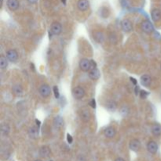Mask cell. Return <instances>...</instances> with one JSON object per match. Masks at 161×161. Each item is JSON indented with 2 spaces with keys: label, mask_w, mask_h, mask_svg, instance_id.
I'll use <instances>...</instances> for the list:
<instances>
[{
  "label": "cell",
  "mask_w": 161,
  "mask_h": 161,
  "mask_svg": "<svg viewBox=\"0 0 161 161\" xmlns=\"http://www.w3.org/2000/svg\"><path fill=\"white\" fill-rule=\"evenodd\" d=\"M97 65L96 62L93 60H88L86 58L82 59L80 62V68L83 72H88L93 68H95Z\"/></svg>",
  "instance_id": "1"
},
{
  "label": "cell",
  "mask_w": 161,
  "mask_h": 161,
  "mask_svg": "<svg viewBox=\"0 0 161 161\" xmlns=\"http://www.w3.org/2000/svg\"><path fill=\"white\" fill-rule=\"evenodd\" d=\"M141 28L144 32L150 34L154 31V27L152 25V24L150 21H143L141 24Z\"/></svg>",
  "instance_id": "2"
},
{
  "label": "cell",
  "mask_w": 161,
  "mask_h": 161,
  "mask_svg": "<svg viewBox=\"0 0 161 161\" xmlns=\"http://www.w3.org/2000/svg\"><path fill=\"white\" fill-rule=\"evenodd\" d=\"M39 92H40V95L43 97V98H47L50 95L51 93V89L49 85L47 84H42L41 85L39 89Z\"/></svg>",
  "instance_id": "3"
},
{
  "label": "cell",
  "mask_w": 161,
  "mask_h": 161,
  "mask_svg": "<svg viewBox=\"0 0 161 161\" xmlns=\"http://www.w3.org/2000/svg\"><path fill=\"white\" fill-rule=\"evenodd\" d=\"M73 97L77 99V100H80L85 96V91L84 89L81 86H76L75 88L73 89Z\"/></svg>",
  "instance_id": "4"
},
{
  "label": "cell",
  "mask_w": 161,
  "mask_h": 161,
  "mask_svg": "<svg viewBox=\"0 0 161 161\" xmlns=\"http://www.w3.org/2000/svg\"><path fill=\"white\" fill-rule=\"evenodd\" d=\"M121 28L125 32H131L133 30V24L128 19H124L121 21Z\"/></svg>",
  "instance_id": "5"
},
{
  "label": "cell",
  "mask_w": 161,
  "mask_h": 161,
  "mask_svg": "<svg viewBox=\"0 0 161 161\" xmlns=\"http://www.w3.org/2000/svg\"><path fill=\"white\" fill-rule=\"evenodd\" d=\"M6 58L11 62H16L18 60V53L15 50H9L6 51Z\"/></svg>",
  "instance_id": "6"
},
{
  "label": "cell",
  "mask_w": 161,
  "mask_h": 161,
  "mask_svg": "<svg viewBox=\"0 0 161 161\" xmlns=\"http://www.w3.org/2000/svg\"><path fill=\"white\" fill-rule=\"evenodd\" d=\"M50 31L54 35H60L62 32V26L59 22H54L51 24L50 27Z\"/></svg>",
  "instance_id": "7"
},
{
  "label": "cell",
  "mask_w": 161,
  "mask_h": 161,
  "mask_svg": "<svg viewBox=\"0 0 161 161\" xmlns=\"http://www.w3.org/2000/svg\"><path fill=\"white\" fill-rule=\"evenodd\" d=\"M141 142L140 141L138 140V139H133L130 142V144H129V147L132 151H134V152H137L141 149Z\"/></svg>",
  "instance_id": "8"
},
{
  "label": "cell",
  "mask_w": 161,
  "mask_h": 161,
  "mask_svg": "<svg viewBox=\"0 0 161 161\" xmlns=\"http://www.w3.org/2000/svg\"><path fill=\"white\" fill-rule=\"evenodd\" d=\"M20 6L18 0H7V7L9 8V10L15 11L18 9Z\"/></svg>",
  "instance_id": "9"
},
{
  "label": "cell",
  "mask_w": 161,
  "mask_h": 161,
  "mask_svg": "<svg viewBox=\"0 0 161 161\" xmlns=\"http://www.w3.org/2000/svg\"><path fill=\"white\" fill-rule=\"evenodd\" d=\"M90 6V2L88 0H79L77 2L78 9L80 11H86V9H88Z\"/></svg>",
  "instance_id": "10"
},
{
  "label": "cell",
  "mask_w": 161,
  "mask_h": 161,
  "mask_svg": "<svg viewBox=\"0 0 161 161\" xmlns=\"http://www.w3.org/2000/svg\"><path fill=\"white\" fill-rule=\"evenodd\" d=\"M12 92L16 97H21L23 95V88L20 84H14L12 87Z\"/></svg>",
  "instance_id": "11"
},
{
  "label": "cell",
  "mask_w": 161,
  "mask_h": 161,
  "mask_svg": "<svg viewBox=\"0 0 161 161\" xmlns=\"http://www.w3.org/2000/svg\"><path fill=\"white\" fill-rule=\"evenodd\" d=\"M91 118V112H89L88 109L82 110L81 112H80V119H81V120H83L84 123H87V122L90 121Z\"/></svg>",
  "instance_id": "12"
},
{
  "label": "cell",
  "mask_w": 161,
  "mask_h": 161,
  "mask_svg": "<svg viewBox=\"0 0 161 161\" xmlns=\"http://www.w3.org/2000/svg\"><path fill=\"white\" fill-rule=\"evenodd\" d=\"M101 73L98 68H93L91 71H89V77L92 80H98L100 78Z\"/></svg>",
  "instance_id": "13"
},
{
  "label": "cell",
  "mask_w": 161,
  "mask_h": 161,
  "mask_svg": "<svg viewBox=\"0 0 161 161\" xmlns=\"http://www.w3.org/2000/svg\"><path fill=\"white\" fill-rule=\"evenodd\" d=\"M147 150L150 153L155 154L158 150V145L154 141H150L147 145Z\"/></svg>",
  "instance_id": "14"
},
{
  "label": "cell",
  "mask_w": 161,
  "mask_h": 161,
  "mask_svg": "<svg viewBox=\"0 0 161 161\" xmlns=\"http://www.w3.org/2000/svg\"><path fill=\"white\" fill-rule=\"evenodd\" d=\"M140 81L142 86L148 87V86H150V84L152 83V79H151V77L149 75H143L141 77Z\"/></svg>",
  "instance_id": "15"
},
{
  "label": "cell",
  "mask_w": 161,
  "mask_h": 161,
  "mask_svg": "<svg viewBox=\"0 0 161 161\" xmlns=\"http://www.w3.org/2000/svg\"><path fill=\"white\" fill-rule=\"evenodd\" d=\"M151 17H152V21L154 22H157L161 19V12L158 9H153L151 11Z\"/></svg>",
  "instance_id": "16"
},
{
  "label": "cell",
  "mask_w": 161,
  "mask_h": 161,
  "mask_svg": "<svg viewBox=\"0 0 161 161\" xmlns=\"http://www.w3.org/2000/svg\"><path fill=\"white\" fill-rule=\"evenodd\" d=\"M151 131L153 135L159 137L161 135V125L159 124H154L152 126Z\"/></svg>",
  "instance_id": "17"
},
{
  "label": "cell",
  "mask_w": 161,
  "mask_h": 161,
  "mask_svg": "<svg viewBox=\"0 0 161 161\" xmlns=\"http://www.w3.org/2000/svg\"><path fill=\"white\" fill-rule=\"evenodd\" d=\"M104 134H105V137H107L109 138H112L116 135V129L114 127H112V126H109V127L105 129Z\"/></svg>",
  "instance_id": "18"
},
{
  "label": "cell",
  "mask_w": 161,
  "mask_h": 161,
  "mask_svg": "<svg viewBox=\"0 0 161 161\" xmlns=\"http://www.w3.org/2000/svg\"><path fill=\"white\" fill-rule=\"evenodd\" d=\"M54 125L58 129H61L64 126V119L60 116H58L54 119Z\"/></svg>",
  "instance_id": "19"
},
{
  "label": "cell",
  "mask_w": 161,
  "mask_h": 161,
  "mask_svg": "<svg viewBox=\"0 0 161 161\" xmlns=\"http://www.w3.org/2000/svg\"><path fill=\"white\" fill-rule=\"evenodd\" d=\"M28 134L32 138H37L39 137V128L36 126H32L28 130Z\"/></svg>",
  "instance_id": "20"
},
{
  "label": "cell",
  "mask_w": 161,
  "mask_h": 161,
  "mask_svg": "<svg viewBox=\"0 0 161 161\" xmlns=\"http://www.w3.org/2000/svg\"><path fill=\"white\" fill-rule=\"evenodd\" d=\"M50 150L47 146H42L40 150V154L42 157H48L50 155Z\"/></svg>",
  "instance_id": "21"
},
{
  "label": "cell",
  "mask_w": 161,
  "mask_h": 161,
  "mask_svg": "<svg viewBox=\"0 0 161 161\" xmlns=\"http://www.w3.org/2000/svg\"><path fill=\"white\" fill-rule=\"evenodd\" d=\"M8 66V58L6 57H5L4 55H1L0 57V67L3 69H6Z\"/></svg>",
  "instance_id": "22"
},
{
  "label": "cell",
  "mask_w": 161,
  "mask_h": 161,
  "mask_svg": "<svg viewBox=\"0 0 161 161\" xmlns=\"http://www.w3.org/2000/svg\"><path fill=\"white\" fill-rule=\"evenodd\" d=\"M117 104L114 101H108L107 104H106V109H107L110 112H113L116 109Z\"/></svg>",
  "instance_id": "23"
},
{
  "label": "cell",
  "mask_w": 161,
  "mask_h": 161,
  "mask_svg": "<svg viewBox=\"0 0 161 161\" xmlns=\"http://www.w3.org/2000/svg\"><path fill=\"white\" fill-rule=\"evenodd\" d=\"M94 39L98 42L101 43L104 41V34H103L101 32H97L94 33Z\"/></svg>",
  "instance_id": "24"
},
{
  "label": "cell",
  "mask_w": 161,
  "mask_h": 161,
  "mask_svg": "<svg viewBox=\"0 0 161 161\" xmlns=\"http://www.w3.org/2000/svg\"><path fill=\"white\" fill-rule=\"evenodd\" d=\"M9 131H10V128H9V126L8 124H4L1 126V131H2V134L8 135L9 133Z\"/></svg>",
  "instance_id": "25"
},
{
  "label": "cell",
  "mask_w": 161,
  "mask_h": 161,
  "mask_svg": "<svg viewBox=\"0 0 161 161\" xmlns=\"http://www.w3.org/2000/svg\"><path fill=\"white\" fill-rule=\"evenodd\" d=\"M53 91H54V96H55V98H59V97H60V93H59L58 87L57 86H54V87H53Z\"/></svg>",
  "instance_id": "26"
},
{
  "label": "cell",
  "mask_w": 161,
  "mask_h": 161,
  "mask_svg": "<svg viewBox=\"0 0 161 161\" xmlns=\"http://www.w3.org/2000/svg\"><path fill=\"white\" fill-rule=\"evenodd\" d=\"M148 94H149V93H148L147 91H140V97L142 98H145L146 97L148 96Z\"/></svg>",
  "instance_id": "27"
},
{
  "label": "cell",
  "mask_w": 161,
  "mask_h": 161,
  "mask_svg": "<svg viewBox=\"0 0 161 161\" xmlns=\"http://www.w3.org/2000/svg\"><path fill=\"white\" fill-rule=\"evenodd\" d=\"M90 105H91V107L93 108V109H95L96 108V101L93 98L90 101Z\"/></svg>",
  "instance_id": "28"
},
{
  "label": "cell",
  "mask_w": 161,
  "mask_h": 161,
  "mask_svg": "<svg viewBox=\"0 0 161 161\" xmlns=\"http://www.w3.org/2000/svg\"><path fill=\"white\" fill-rule=\"evenodd\" d=\"M67 141H68V142L69 143V144H71V143L73 142V137H72V136H71L69 134H67Z\"/></svg>",
  "instance_id": "29"
},
{
  "label": "cell",
  "mask_w": 161,
  "mask_h": 161,
  "mask_svg": "<svg viewBox=\"0 0 161 161\" xmlns=\"http://www.w3.org/2000/svg\"><path fill=\"white\" fill-rule=\"evenodd\" d=\"M28 2H29L30 4H35V3L38 2V0H28Z\"/></svg>",
  "instance_id": "30"
},
{
  "label": "cell",
  "mask_w": 161,
  "mask_h": 161,
  "mask_svg": "<svg viewBox=\"0 0 161 161\" xmlns=\"http://www.w3.org/2000/svg\"><path fill=\"white\" fill-rule=\"evenodd\" d=\"M130 79H131V82H132V83H133L134 84V85H136V83H137V81H136L135 79H134V78H132V77H131V78H130Z\"/></svg>",
  "instance_id": "31"
},
{
  "label": "cell",
  "mask_w": 161,
  "mask_h": 161,
  "mask_svg": "<svg viewBox=\"0 0 161 161\" xmlns=\"http://www.w3.org/2000/svg\"><path fill=\"white\" fill-rule=\"evenodd\" d=\"M35 123H36V125L38 126V127L40 126V120H38V119H35Z\"/></svg>",
  "instance_id": "32"
},
{
  "label": "cell",
  "mask_w": 161,
  "mask_h": 161,
  "mask_svg": "<svg viewBox=\"0 0 161 161\" xmlns=\"http://www.w3.org/2000/svg\"><path fill=\"white\" fill-rule=\"evenodd\" d=\"M115 161H125L124 160V159H123V158H117L116 160Z\"/></svg>",
  "instance_id": "33"
},
{
  "label": "cell",
  "mask_w": 161,
  "mask_h": 161,
  "mask_svg": "<svg viewBox=\"0 0 161 161\" xmlns=\"http://www.w3.org/2000/svg\"><path fill=\"white\" fill-rule=\"evenodd\" d=\"M61 2H62L64 5H65L66 4V0H61Z\"/></svg>",
  "instance_id": "34"
},
{
  "label": "cell",
  "mask_w": 161,
  "mask_h": 161,
  "mask_svg": "<svg viewBox=\"0 0 161 161\" xmlns=\"http://www.w3.org/2000/svg\"><path fill=\"white\" fill-rule=\"evenodd\" d=\"M3 1L4 0H1V6H2V4H3Z\"/></svg>",
  "instance_id": "35"
},
{
  "label": "cell",
  "mask_w": 161,
  "mask_h": 161,
  "mask_svg": "<svg viewBox=\"0 0 161 161\" xmlns=\"http://www.w3.org/2000/svg\"><path fill=\"white\" fill-rule=\"evenodd\" d=\"M35 161H42V160H35Z\"/></svg>",
  "instance_id": "36"
},
{
  "label": "cell",
  "mask_w": 161,
  "mask_h": 161,
  "mask_svg": "<svg viewBox=\"0 0 161 161\" xmlns=\"http://www.w3.org/2000/svg\"><path fill=\"white\" fill-rule=\"evenodd\" d=\"M160 68H161V67H160Z\"/></svg>",
  "instance_id": "37"
}]
</instances>
